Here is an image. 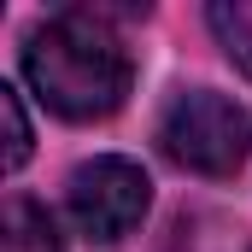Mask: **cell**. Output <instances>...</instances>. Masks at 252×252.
I'll return each mask as SVG.
<instances>
[{
	"label": "cell",
	"mask_w": 252,
	"mask_h": 252,
	"mask_svg": "<svg viewBox=\"0 0 252 252\" xmlns=\"http://www.w3.org/2000/svg\"><path fill=\"white\" fill-rule=\"evenodd\" d=\"M158 147L170 164H182L193 176H235L247 164L252 147V118L211 88H188L170 100L164 124H158Z\"/></svg>",
	"instance_id": "7a4b0ae2"
},
{
	"label": "cell",
	"mask_w": 252,
	"mask_h": 252,
	"mask_svg": "<svg viewBox=\"0 0 252 252\" xmlns=\"http://www.w3.org/2000/svg\"><path fill=\"white\" fill-rule=\"evenodd\" d=\"M205 18H211V30H217L223 53L252 76V0H217Z\"/></svg>",
	"instance_id": "5b68a950"
},
{
	"label": "cell",
	"mask_w": 252,
	"mask_h": 252,
	"mask_svg": "<svg viewBox=\"0 0 252 252\" xmlns=\"http://www.w3.org/2000/svg\"><path fill=\"white\" fill-rule=\"evenodd\" d=\"M0 252H64L59 229H53V217H47V205L12 193L6 211H0Z\"/></svg>",
	"instance_id": "277c9868"
},
{
	"label": "cell",
	"mask_w": 252,
	"mask_h": 252,
	"mask_svg": "<svg viewBox=\"0 0 252 252\" xmlns=\"http://www.w3.org/2000/svg\"><path fill=\"white\" fill-rule=\"evenodd\" d=\"M0 118H6V170H18L30 158V118H24L18 88H0Z\"/></svg>",
	"instance_id": "8992f818"
},
{
	"label": "cell",
	"mask_w": 252,
	"mask_h": 252,
	"mask_svg": "<svg viewBox=\"0 0 252 252\" xmlns=\"http://www.w3.org/2000/svg\"><path fill=\"white\" fill-rule=\"evenodd\" d=\"M24 76L35 88V100L47 112H59L70 124H94L112 118L129 94V47L112 30L106 12L94 6H59L24 47Z\"/></svg>",
	"instance_id": "6da1fadb"
},
{
	"label": "cell",
	"mask_w": 252,
	"mask_h": 252,
	"mask_svg": "<svg viewBox=\"0 0 252 252\" xmlns=\"http://www.w3.org/2000/svg\"><path fill=\"white\" fill-rule=\"evenodd\" d=\"M147 205H153V182L135 158L106 153L70 170V217L88 241H124L147 217Z\"/></svg>",
	"instance_id": "3957f363"
}]
</instances>
